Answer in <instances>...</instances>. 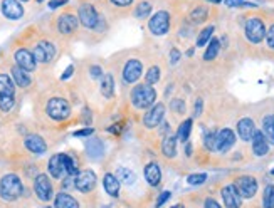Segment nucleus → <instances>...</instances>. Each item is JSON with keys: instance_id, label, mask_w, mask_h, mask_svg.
<instances>
[{"instance_id": "nucleus-23", "label": "nucleus", "mask_w": 274, "mask_h": 208, "mask_svg": "<svg viewBox=\"0 0 274 208\" xmlns=\"http://www.w3.org/2000/svg\"><path fill=\"white\" fill-rule=\"evenodd\" d=\"M103 185H105V190L110 197H118L119 181H118L116 175H113V173H106L105 178H103Z\"/></svg>"}, {"instance_id": "nucleus-50", "label": "nucleus", "mask_w": 274, "mask_h": 208, "mask_svg": "<svg viewBox=\"0 0 274 208\" xmlns=\"http://www.w3.org/2000/svg\"><path fill=\"white\" fill-rule=\"evenodd\" d=\"M244 0H225V5L227 7H239Z\"/></svg>"}, {"instance_id": "nucleus-56", "label": "nucleus", "mask_w": 274, "mask_h": 208, "mask_svg": "<svg viewBox=\"0 0 274 208\" xmlns=\"http://www.w3.org/2000/svg\"><path fill=\"white\" fill-rule=\"evenodd\" d=\"M37 2H44V0H37Z\"/></svg>"}, {"instance_id": "nucleus-46", "label": "nucleus", "mask_w": 274, "mask_h": 208, "mask_svg": "<svg viewBox=\"0 0 274 208\" xmlns=\"http://www.w3.org/2000/svg\"><path fill=\"white\" fill-rule=\"evenodd\" d=\"M204 208H222V207L216 200H214V198H207V200H205Z\"/></svg>"}, {"instance_id": "nucleus-54", "label": "nucleus", "mask_w": 274, "mask_h": 208, "mask_svg": "<svg viewBox=\"0 0 274 208\" xmlns=\"http://www.w3.org/2000/svg\"><path fill=\"white\" fill-rule=\"evenodd\" d=\"M207 2H212V3H220L222 0H207Z\"/></svg>"}, {"instance_id": "nucleus-3", "label": "nucleus", "mask_w": 274, "mask_h": 208, "mask_svg": "<svg viewBox=\"0 0 274 208\" xmlns=\"http://www.w3.org/2000/svg\"><path fill=\"white\" fill-rule=\"evenodd\" d=\"M170 25H172V17L168 10H157L148 20L150 32L155 36H165L170 31Z\"/></svg>"}, {"instance_id": "nucleus-1", "label": "nucleus", "mask_w": 274, "mask_h": 208, "mask_svg": "<svg viewBox=\"0 0 274 208\" xmlns=\"http://www.w3.org/2000/svg\"><path fill=\"white\" fill-rule=\"evenodd\" d=\"M131 103L138 109H148L157 103V91L150 84H138L131 91Z\"/></svg>"}, {"instance_id": "nucleus-36", "label": "nucleus", "mask_w": 274, "mask_h": 208, "mask_svg": "<svg viewBox=\"0 0 274 208\" xmlns=\"http://www.w3.org/2000/svg\"><path fill=\"white\" fill-rule=\"evenodd\" d=\"M160 78H162L160 67L153 66V67H150L148 69L147 76H145V81H147V84H150V86H153V84H157L158 81H160Z\"/></svg>"}, {"instance_id": "nucleus-42", "label": "nucleus", "mask_w": 274, "mask_h": 208, "mask_svg": "<svg viewBox=\"0 0 274 208\" xmlns=\"http://www.w3.org/2000/svg\"><path fill=\"white\" fill-rule=\"evenodd\" d=\"M205 180H207V175H204V173H197V175H190L187 178L190 185H202Z\"/></svg>"}, {"instance_id": "nucleus-10", "label": "nucleus", "mask_w": 274, "mask_h": 208, "mask_svg": "<svg viewBox=\"0 0 274 208\" xmlns=\"http://www.w3.org/2000/svg\"><path fill=\"white\" fill-rule=\"evenodd\" d=\"M74 186L81 193H89L96 186V175L91 169H83L74 176Z\"/></svg>"}, {"instance_id": "nucleus-27", "label": "nucleus", "mask_w": 274, "mask_h": 208, "mask_svg": "<svg viewBox=\"0 0 274 208\" xmlns=\"http://www.w3.org/2000/svg\"><path fill=\"white\" fill-rule=\"evenodd\" d=\"M15 86L10 76L0 74V96H14Z\"/></svg>"}, {"instance_id": "nucleus-59", "label": "nucleus", "mask_w": 274, "mask_h": 208, "mask_svg": "<svg viewBox=\"0 0 274 208\" xmlns=\"http://www.w3.org/2000/svg\"><path fill=\"white\" fill-rule=\"evenodd\" d=\"M46 208H51V207H46Z\"/></svg>"}, {"instance_id": "nucleus-33", "label": "nucleus", "mask_w": 274, "mask_h": 208, "mask_svg": "<svg viewBox=\"0 0 274 208\" xmlns=\"http://www.w3.org/2000/svg\"><path fill=\"white\" fill-rule=\"evenodd\" d=\"M219 50H220V42L217 39H211L209 47L204 54V61H214L217 57V54H219Z\"/></svg>"}, {"instance_id": "nucleus-14", "label": "nucleus", "mask_w": 274, "mask_h": 208, "mask_svg": "<svg viewBox=\"0 0 274 208\" xmlns=\"http://www.w3.org/2000/svg\"><path fill=\"white\" fill-rule=\"evenodd\" d=\"M14 59H15L17 66H19L20 69L27 71V72H32L34 69H36V66H37L36 59H34V54L29 52L27 49H19V50H15Z\"/></svg>"}, {"instance_id": "nucleus-51", "label": "nucleus", "mask_w": 274, "mask_h": 208, "mask_svg": "<svg viewBox=\"0 0 274 208\" xmlns=\"http://www.w3.org/2000/svg\"><path fill=\"white\" fill-rule=\"evenodd\" d=\"M178 59H180V52H178L177 49H173L172 50V62H173V64H177Z\"/></svg>"}, {"instance_id": "nucleus-13", "label": "nucleus", "mask_w": 274, "mask_h": 208, "mask_svg": "<svg viewBox=\"0 0 274 208\" xmlns=\"http://www.w3.org/2000/svg\"><path fill=\"white\" fill-rule=\"evenodd\" d=\"M235 143V134L232 129L229 128H224L217 133V138H216V150L220 151V153H227L230 148L234 146Z\"/></svg>"}, {"instance_id": "nucleus-31", "label": "nucleus", "mask_w": 274, "mask_h": 208, "mask_svg": "<svg viewBox=\"0 0 274 208\" xmlns=\"http://www.w3.org/2000/svg\"><path fill=\"white\" fill-rule=\"evenodd\" d=\"M207 15H209V10L205 5H195L194 8L190 10V20L194 24H202L207 20Z\"/></svg>"}, {"instance_id": "nucleus-21", "label": "nucleus", "mask_w": 274, "mask_h": 208, "mask_svg": "<svg viewBox=\"0 0 274 208\" xmlns=\"http://www.w3.org/2000/svg\"><path fill=\"white\" fill-rule=\"evenodd\" d=\"M145 180L152 186H157L162 181V169L158 163H148L145 166Z\"/></svg>"}, {"instance_id": "nucleus-4", "label": "nucleus", "mask_w": 274, "mask_h": 208, "mask_svg": "<svg viewBox=\"0 0 274 208\" xmlns=\"http://www.w3.org/2000/svg\"><path fill=\"white\" fill-rule=\"evenodd\" d=\"M244 32H246V37L251 44H259V42L264 41L268 31H266V25H264L263 19H259V17H251L246 22Z\"/></svg>"}, {"instance_id": "nucleus-34", "label": "nucleus", "mask_w": 274, "mask_h": 208, "mask_svg": "<svg viewBox=\"0 0 274 208\" xmlns=\"http://www.w3.org/2000/svg\"><path fill=\"white\" fill-rule=\"evenodd\" d=\"M263 207L274 208V185H268L263 193Z\"/></svg>"}, {"instance_id": "nucleus-35", "label": "nucleus", "mask_w": 274, "mask_h": 208, "mask_svg": "<svg viewBox=\"0 0 274 208\" xmlns=\"http://www.w3.org/2000/svg\"><path fill=\"white\" fill-rule=\"evenodd\" d=\"M212 32H214V27L212 25H209V27H205L202 32L199 34V37H197V47H204L207 42H211L212 39Z\"/></svg>"}, {"instance_id": "nucleus-47", "label": "nucleus", "mask_w": 274, "mask_h": 208, "mask_svg": "<svg viewBox=\"0 0 274 208\" xmlns=\"http://www.w3.org/2000/svg\"><path fill=\"white\" fill-rule=\"evenodd\" d=\"M202 99H197L195 101V104H194V113H195V116H200L202 114Z\"/></svg>"}, {"instance_id": "nucleus-37", "label": "nucleus", "mask_w": 274, "mask_h": 208, "mask_svg": "<svg viewBox=\"0 0 274 208\" xmlns=\"http://www.w3.org/2000/svg\"><path fill=\"white\" fill-rule=\"evenodd\" d=\"M62 161H64V166H66L67 175L74 176L76 173H78V163H76V160L71 158L69 155H62Z\"/></svg>"}, {"instance_id": "nucleus-30", "label": "nucleus", "mask_w": 274, "mask_h": 208, "mask_svg": "<svg viewBox=\"0 0 274 208\" xmlns=\"http://www.w3.org/2000/svg\"><path fill=\"white\" fill-rule=\"evenodd\" d=\"M263 133L269 144H274V114H268L263 120Z\"/></svg>"}, {"instance_id": "nucleus-20", "label": "nucleus", "mask_w": 274, "mask_h": 208, "mask_svg": "<svg viewBox=\"0 0 274 208\" xmlns=\"http://www.w3.org/2000/svg\"><path fill=\"white\" fill-rule=\"evenodd\" d=\"M24 144H25V148H27L29 151L34 153V155H42V153L47 151L46 141L41 136H37V134H29V136L25 138Z\"/></svg>"}, {"instance_id": "nucleus-16", "label": "nucleus", "mask_w": 274, "mask_h": 208, "mask_svg": "<svg viewBox=\"0 0 274 208\" xmlns=\"http://www.w3.org/2000/svg\"><path fill=\"white\" fill-rule=\"evenodd\" d=\"M78 20L72 14H62L57 19V31L62 34V36H71L72 32L78 29Z\"/></svg>"}, {"instance_id": "nucleus-29", "label": "nucleus", "mask_w": 274, "mask_h": 208, "mask_svg": "<svg viewBox=\"0 0 274 208\" xmlns=\"http://www.w3.org/2000/svg\"><path fill=\"white\" fill-rule=\"evenodd\" d=\"M113 92H114V79L110 72H106L101 78V94L105 97H111Z\"/></svg>"}, {"instance_id": "nucleus-7", "label": "nucleus", "mask_w": 274, "mask_h": 208, "mask_svg": "<svg viewBox=\"0 0 274 208\" xmlns=\"http://www.w3.org/2000/svg\"><path fill=\"white\" fill-rule=\"evenodd\" d=\"M165 118V104L157 103L148 109V113L143 116V126L148 129H155L162 125Z\"/></svg>"}, {"instance_id": "nucleus-18", "label": "nucleus", "mask_w": 274, "mask_h": 208, "mask_svg": "<svg viewBox=\"0 0 274 208\" xmlns=\"http://www.w3.org/2000/svg\"><path fill=\"white\" fill-rule=\"evenodd\" d=\"M256 131L258 129H256L254 121L249 120V118H242V120L237 123V134L242 141H252Z\"/></svg>"}, {"instance_id": "nucleus-52", "label": "nucleus", "mask_w": 274, "mask_h": 208, "mask_svg": "<svg viewBox=\"0 0 274 208\" xmlns=\"http://www.w3.org/2000/svg\"><path fill=\"white\" fill-rule=\"evenodd\" d=\"M62 3H66V0H53V2L49 3V7H51V8H55V7L62 5Z\"/></svg>"}, {"instance_id": "nucleus-45", "label": "nucleus", "mask_w": 274, "mask_h": 208, "mask_svg": "<svg viewBox=\"0 0 274 208\" xmlns=\"http://www.w3.org/2000/svg\"><path fill=\"white\" fill-rule=\"evenodd\" d=\"M170 195H172L170 192H164V193H160V197H158V200H157V208H160L162 205H164V203L170 198Z\"/></svg>"}, {"instance_id": "nucleus-55", "label": "nucleus", "mask_w": 274, "mask_h": 208, "mask_svg": "<svg viewBox=\"0 0 274 208\" xmlns=\"http://www.w3.org/2000/svg\"><path fill=\"white\" fill-rule=\"evenodd\" d=\"M172 208H183L182 205H175V207H172Z\"/></svg>"}, {"instance_id": "nucleus-53", "label": "nucleus", "mask_w": 274, "mask_h": 208, "mask_svg": "<svg viewBox=\"0 0 274 208\" xmlns=\"http://www.w3.org/2000/svg\"><path fill=\"white\" fill-rule=\"evenodd\" d=\"M72 71H74V67H72V66H69V67H67V69L64 71V74H62V79H67V78H71V72H72Z\"/></svg>"}, {"instance_id": "nucleus-32", "label": "nucleus", "mask_w": 274, "mask_h": 208, "mask_svg": "<svg viewBox=\"0 0 274 208\" xmlns=\"http://www.w3.org/2000/svg\"><path fill=\"white\" fill-rule=\"evenodd\" d=\"M190 131H192V120H185L178 126V131H177V139L182 143H187L188 141V136H190Z\"/></svg>"}, {"instance_id": "nucleus-12", "label": "nucleus", "mask_w": 274, "mask_h": 208, "mask_svg": "<svg viewBox=\"0 0 274 208\" xmlns=\"http://www.w3.org/2000/svg\"><path fill=\"white\" fill-rule=\"evenodd\" d=\"M34 54V59H36V62H41V64H47V62H51L55 56V47L51 42H41V44H37L36 47L32 50Z\"/></svg>"}, {"instance_id": "nucleus-26", "label": "nucleus", "mask_w": 274, "mask_h": 208, "mask_svg": "<svg viewBox=\"0 0 274 208\" xmlns=\"http://www.w3.org/2000/svg\"><path fill=\"white\" fill-rule=\"evenodd\" d=\"M54 203H55V208H79L78 202H76L74 198L71 197V195H67L64 192H61L59 195H55Z\"/></svg>"}, {"instance_id": "nucleus-58", "label": "nucleus", "mask_w": 274, "mask_h": 208, "mask_svg": "<svg viewBox=\"0 0 274 208\" xmlns=\"http://www.w3.org/2000/svg\"><path fill=\"white\" fill-rule=\"evenodd\" d=\"M273 175H274V169H273Z\"/></svg>"}, {"instance_id": "nucleus-9", "label": "nucleus", "mask_w": 274, "mask_h": 208, "mask_svg": "<svg viewBox=\"0 0 274 208\" xmlns=\"http://www.w3.org/2000/svg\"><path fill=\"white\" fill-rule=\"evenodd\" d=\"M34 192H36L37 198L41 202H49L53 198V183H51L49 176L47 175H37L34 180Z\"/></svg>"}, {"instance_id": "nucleus-44", "label": "nucleus", "mask_w": 274, "mask_h": 208, "mask_svg": "<svg viewBox=\"0 0 274 208\" xmlns=\"http://www.w3.org/2000/svg\"><path fill=\"white\" fill-rule=\"evenodd\" d=\"M133 2H135V0H111V3H113V5L121 7V8L131 7V5H133Z\"/></svg>"}, {"instance_id": "nucleus-48", "label": "nucleus", "mask_w": 274, "mask_h": 208, "mask_svg": "<svg viewBox=\"0 0 274 208\" xmlns=\"http://www.w3.org/2000/svg\"><path fill=\"white\" fill-rule=\"evenodd\" d=\"M91 76L94 79H98V78H103V71H101V67H98V66H93L91 67Z\"/></svg>"}, {"instance_id": "nucleus-49", "label": "nucleus", "mask_w": 274, "mask_h": 208, "mask_svg": "<svg viewBox=\"0 0 274 208\" xmlns=\"http://www.w3.org/2000/svg\"><path fill=\"white\" fill-rule=\"evenodd\" d=\"M93 133L91 128H86V129H81V131H76L74 136H89V134Z\"/></svg>"}, {"instance_id": "nucleus-15", "label": "nucleus", "mask_w": 274, "mask_h": 208, "mask_svg": "<svg viewBox=\"0 0 274 208\" xmlns=\"http://www.w3.org/2000/svg\"><path fill=\"white\" fill-rule=\"evenodd\" d=\"M220 195H222V200H224L225 208H239V207H241L242 197L239 195L237 188H235L234 185L224 186V188H222V192H220Z\"/></svg>"}, {"instance_id": "nucleus-24", "label": "nucleus", "mask_w": 274, "mask_h": 208, "mask_svg": "<svg viewBox=\"0 0 274 208\" xmlns=\"http://www.w3.org/2000/svg\"><path fill=\"white\" fill-rule=\"evenodd\" d=\"M12 78H14L15 81V84L19 87H29L31 86V76H29V72L27 71H24V69H20L19 66H15V67H12Z\"/></svg>"}, {"instance_id": "nucleus-8", "label": "nucleus", "mask_w": 274, "mask_h": 208, "mask_svg": "<svg viewBox=\"0 0 274 208\" xmlns=\"http://www.w3.org/2000/svg\"><path fill=\"white\" fill-rule=\"evenodd\" d=\"M234 186L237 188V192L242 198H252L256 195V192H258V180L254 176L244 175L235 180Z\"/></svg>"}, {"instance_id": "nucleus-28", "label": "nucleus", "mask_w": 274, "mask_h": 208, "mask_svg": "<svg viewBox=\"0 0 274 208\" xmlns=\"http://www.w3.org/2000/svg\"><path fill=\"white\" fill-rule=\"evenodd\" d=\"M116 178H118L119 183L128 185V186L133 185L135 181H136L135 171H133V169H130V168H118L116 169Z\"/></svg>"}, {"instance_id": "nucleus-40", "label": "nucleus", "mask_w": 274, "mask_h": 208, "mask_svg": "<svg viewBox=\"0 0 274 208\" xmlns=\"http://www.w3.org/2000/svg\"><path fill=\"white\" fill-rule=\"evenodd\" d=\"M15 104V99L14 96H0V109L3 113H8Z\"/></svg>"}, {"instance_id": "nucleus-22", "label": "nucleus", "mask_w": 274, "mask_h": 208, "mask_svg": "<svg viewBox=\"0 0 274 208\" xmlns=\"http://www.w3.org/2000/svg\"><path fill=\"white\" fill-rule=\"evenodd\" d=\"M49 173L54 178H62V175L66 173V166H64V161H62V153L61 155H54L53 158L49 160Z\"/></svg>"}, {"instance_id": "nucleus-2", "label": "nucleus", "mask_w": 274, "mask_h": 208, "mask_svg": "<svg viewBox=\"0 0 274 208\" xmlns=\"http://www.w3.org/2000/svg\"><path fill=\"white\" fill-rule=\"evenodd\" d=\"M22 181L17 175H5L0 180V198L5 202H14L22 195Z\"/></svg>"}, {"instance_id": "nucleus-39", "label": "nucleus", "mask_w": 274, "mask_h": 208, "mask_svg": "<svg viewBox=\"0 0 274 208\" xmlns=\"http://www.w3.org/2000/svg\"><path fill=\"white\" fill-rule=\"evenodd\" d=\"M150 12H152V3L150 2H140L138 5H136L135 14H136V17H140V19H145Z\"/></svg>"}, {"instance_id": "nucleus-17", "label": "nucleus", "mask_w": 274, "mask_h": 208, "mask_svg": "<svg viewBox=\"0 0 274 208\" xmlns=\"http://www.w3.org/2000/svg\"><path fill=\"white\" fill-rule=\"evenodd\" d=\"M2 14L10 20H17L24 15V7L17 0H2Z\"/></svg>"}, {"instance_id": "nucleus-25", "label": "nucleus", "mask_w": 274, "mask_h": 208, "mask_svg": "<svg viewBox=\"0 0 274 208\" xmlns=\"http://www.w3.org/2000/svg\"><path fill=\"white\" fill-rule=\"evenodd\" d=\"M162 153L166 158H175V155H177V138L173 134H168V136L164 138V141H162Z\"/></svg>"}, {"instance_id": "nucleus-43", "label": "nucleus", "mask_w": 274, "mask_h": 208, "mask_svg": "<svg viewBox=\"0 0 274 208\" xmlns=\"http://www.w3.org/2000/svg\"><path fill=\"white\" fill-rule=\"evenodd\" d=\"M266 44L269 49L274 50V24L269 27V31L266 32Z\"/></svg>"}, {"instance_id": "nucleus-41", "label": "nucleus", "mask_w": 274, "mask_h": 208, "mask_svg": "<svg viewBox=\"0 0 274 208\" xmlns=\"http://www.w3.org/2000/svg\"><path fill=\"white\" fill-rule=\"evenodd\" d=\"M216 138H217L216 131H205L204 144H205V148H207V150H211V151L216 150Z\"/></svg>"}, {"instance_id": "nucleus-11", "label": "nucleus", "mask_w": 274, "mask_h": 208, "mask_svg": "<svg viewBox=\"0 0 274 208\" xmlns=\"http://www.w3.org/2000/svg\"><path fill=\"white\" fill-rule=\"evenodd\" d=\"M141 74H143V64L140 59H130L123 67V81L126 84L136 83L141 78Z\"/></svg>"}, {"instance_id": "nucleus-5", "label": "nucleus", "mask_w": 274, "mask_h": 208, "mask_svg": "<svg viewBox=\"0 0 274 208\" xmlns=\"http://www.w3.org/2000/svg\"><path fill=\"white\" fill-rule=\"evenodd\" d=\"M47 114H49L53 120L55 121H64L69 118L71 114V106L64 97H53V99L47 103Z\"/></svg>"}, {"instance_id": "nucleus-19", "label": "nucleus", "mask_w": 274, "mask_h": 208, "mask_svg": "<svg viewBox=\"0 0 274 208\" xmlns=\"http://www.w3.org/2000/svg\"><path fill=\"white\" fill-rule=\"evenodd\" d=\"M252 153H254L256 156H264L268 155L269 151V141L264 136L263 131H256L254 133V138H252Z\"/></svg>"}, {"instance_id": "nucleus-38", "label": "nucleus", "mask_w": 274, "mask_h": 208, "mask_svg": "<svg viewBox=\"0 0 274 208\" xmlns=\"http://www.w3.org/2000/svg\"><path fill=\"white\" fill-rule=\"evenodd\" d=\"M170 111L175 114H185V101L177 97V99L170 101Z\"/></svg>"}, {"instance_id": "nucleus-6", "label": "nucleus", "mask_w": 274, "mask_h": 208, "mask_svg": "<svg viewBox=\"0 0 274 208\" xmlns=\"http://www.w3.org/2000/svg\"><path fill=\"white\" fill-rule=\"evenodd\" d=\"M78 19L86 29H96L101 20L96 8H94V5H91V3H81L78 8Z\"/></svg>"}, {"instance_id": "nucleus-57", "label": "nucleus", "mask_w": 274, "mask_h": 208, "mask_svg": "<svg viewBox=\"0 0 274 208\" xmlns=\"http://www.w3.org/2000/svg\"><path fill=\"white\" fill-rule=\"evenodd\" d=\"M22 2H29V0H22Z\"/></svg>"}]
</instances>
